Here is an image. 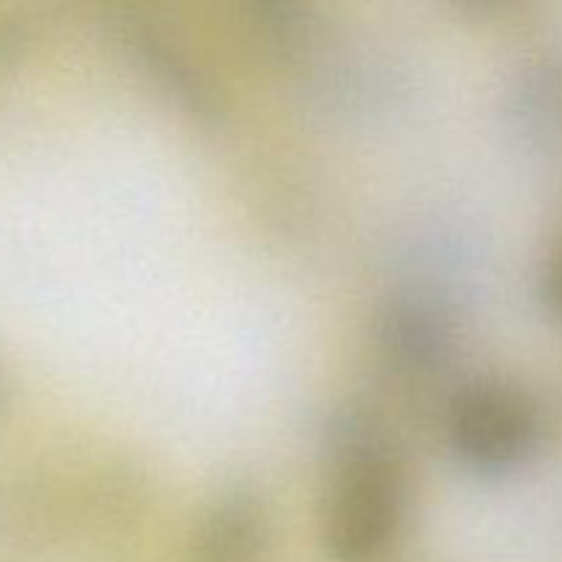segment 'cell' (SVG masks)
I'll use <instances>...</instances> for the list:
<instances>
[{
	"label": "cell",
	"mask_w": 562,
	"mask_h": 562,
	"mask_svg": "<svg viewBox=\"0 0 562 562\" xmlns=\"http://www.w3.org/2000/svg\"><path fill=\"white\" fill-rule=\"evenodd\" d=\"M409 488L398 459L373 437L340 450L324 499V543L335 562H379L404 530Z\"/></svg>",
	"instance_id": "obj_1"
},
{
	"label": "cell",
	"mask_w": 562,
	"mask_h": 562,
	"mask_svg": "<svg viewBox=\"0 0 562 562\" xmlns=\"http://www.w3.org/2000/svg\"><path fill=\"white\" fill-rule=\"evenodd\" d=\"M538 437L541 420L536 404L510 384H472L450 412L456 456L483 475L516 470L538 448Z\"/></svg>",
	"instance_id": "obj_2"
},
{
	"label": "cell",
	"mask_w": 562,
	"mask_h": 562,
	"mask_svg": "<svg viewBox=\"0 0 562 562\" xmlns=\"http://www.w3.org/2000/svg\"><path fill=\"white\" fill-rule=\"evenodd\" d=\"M263 549V525L247 505H225L201 541V562H258Z\"/></svg>",
	"instance_id": "obj_3"
},
{
	"label": "cell",
	"mask_w": 562,
	"mask_h": 562,
	"mask_svg": "<svg viewBox=\"0 0 562 562\" xmlns=\"http://www.w3.org/2000/svg\"><path fill=\"white\" fill-rule=\"evenodd\" d=\"M461 9L467 11H477V14H488V11H499L505 5H510L514 0H456Z\"/></svg>",
	"instance_id": "obj_4"
},
{
	"label": "cell",
	"mask_w": 562,
	"mask_h": 562,
	"mask_svg": "<svg viewBox=\"0 0 562 562\" xmlns=\"http://www.w3.org/2000/svg\"><path fill=\"white\" fill-rule=\"evenodd\" d=\"M0 395H3V387H0Z\"/></svg>",
	"instance_id": "obj_5"
}]
</instances>
